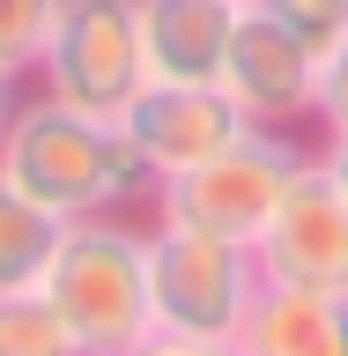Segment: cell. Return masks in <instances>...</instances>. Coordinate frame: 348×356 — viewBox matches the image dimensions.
Returning a JSON list of instances; mask_svg holds the SVG:
<instances>
[{
	"instance_id": "cell-1",
	"label": "cell",
	"mask_w": 348,
	"mask_h": 356,
	"mask_svg": "<svg viewBox=\"0 0 348 356\" xmlns=\"http://www.w3.org/2000/svg\"><path fill=\"white\" fill-rule=\"evenodd\" d=\"M0 178L22 186L44 216L89 222V216H133L156 193L149 163L133 156L119 119L74 111L60 97H22L8 134H0Z\"/></svg>"
},
{
	"instance_id": "cell-2",
	"label": "cell",
	"mask_w": 348,
	"mask_h": 356,
	"mask_svg": "<svg viewBox=\"0 0 348 356\" xmlns=\"http://www.w3.org/2000/svg\"><path fill=\"white\" fill-rule=\"evenodd\" d=\"M44 297L82 341V356H133L156 341V297H149V230L133 216H89L60 230V252L44 267Z\"/></svg>"
},
{
	"instance_id": "cell-3",
	"label": "cell",
	"mask_w": 348,
	"mask_h": 356,
	"mask_svg": "<svg viewBox=\"0 0 348 356\" xmlns=\"http://www.w3.org/2000/svg\"><path fill=\"white\" fill-rule=\"evenodd\" d=\"M304 163V141L297 134H274V127H245L230 134L215 156H200L193 171H171L156 178V222H185V230H208V238H238L252 245L274 216L282 186L297 178Z\"/></svg>"
},
{
	"instance_id": "cell-4",
	"label": "cell",
	"mask_w": 348,
	"mask_h": 356,
	"mask_svg": "<svg viewBox=\"0 0 348 356\" xmlns=\"http://www.w3.org/2000/svg\"><path fill=\"white\" fill-rule=\"evenodd\" d=\"M260 260L238 238H208L185 222H149V297H156V334L185 341H238L245 312L260 297Z\"/></svg>"
},
{
	"instance_id": "cell-5",
	"label": "cell",
	"mask_w": 348,
	"mask_h": 356,
	"mask_svg": "<svg viewBox=\"0 0 348 356\" xmlns=\"http://www.w3.org/2000/svg\"><path fill=\"white\" fill-rule=\"evenodd\" d=\"M30 82L44 97H60L74 111L119 119L133 104V89L149 82L141 60V0H60L52 38H44Z\"/></svg>"
},
{
	"instance_id": "cell-6",
	"label": "cell",
	"mask_w": 348,
	"mask_h": 356,
	"mask_svg": "<svg viewBox=\"0 0 348 356\" xmlns=\"http://www.w3.org/2000/svg\"><path fill=\"white\" fill-rule=\"evenodd\" d=\"M267 282H304V289H341L348 297V193L333 186V171L319 163V149H304L297 178L282 186L267 230L252 238Z\"/></svg>"
},
{
	"instance_id": "cell-7",
	"label": "cell",
	"mask_w": 348,
	"mask_h": 356,
	"mask_svg": "<svg viewBox=\"0 0 348 356\" xmlns=\"http://www.w3.org/2000/svg\"><path fill=\"white\" fill-rule=\"evenodd\" d=\"M222 97L245 111V127H274V134H297L319 104V52L289 38L282 22H267L252 0L238 15V38H230V60H222Z\"/></svg>"
},
{
	"instance_id": "cell-8",
	"label": "cell",
	"mask_w": 348,
	"mask_h": 356,
	"mask_svg": "<svg viewBox=\"0 0 348 356\" xmlns=\"http://www.w3.org/2000/svg\"><path fill=\"white\" fill-rule=\"evenodd\" d=\"M133 156L149 163V178L193 171L200 156H215L230 134H245V111L222 97V82H141L133 104L119 111Z\"/></svg>"
},
{
	"instance_id": "cell-9",
	"label": "cell",
	"mask_w": 348,
	"mask_h": 356,
	"mask_svg": "<svg viewBox=\"0 0 348 356\" xmlns=\"http://www.w3.org/2000/svg\"><path fill=\"white\" fill-rule=\"evenodd\" d=\"M245 0H141V60L149 82H215L230 60Z\"/></svg>"
},
{
	"instance_id": "cell-10",
	"label": "cell",
	"mask_w": 348,
	"mask_h": 356,
	"mask_svg": "<svg viewBox=\"0 0 348 356\" xmlns=\"http://www.w3.org/2000/svg\"><path fill=\"white\" fill-rule=\"evenodd\" d=\"M230 356H348V297L304 282H260Z\"/></svg>"
},
{
	"instance_id": "cell-11",
	"label": "cell",
	"mask_w": 348,
	"mask_h": 356,
	"mask_svg": "<svg viewBox=\"0 0 348 356\" xmlns=\"http://www.w3.org/2000/svg\"><path fill=\"white\" fill-rule=\"evenodd\" d=\"M60 216H44L38 200L0 178V289H38L52 252H60Z\"/></svg>"
},
{
	"instance_id": "cell-12",
	"label": "cell",
	"mask_w": 348,
	"mask_h": 356,
	"mask_svg": "<svg viewBox=\"0 0 348 356\" xmlns=\"http://www.w3.org/2000/svg\"><path fill=\"white\" fill-rule=\"evenodd\" d=\"M0 356H82L44 289H0Z\"/></svg>"
},
{
	"instance_id": "cell-13",
	"label": "cell",
	"mask_w": 348,
	"mask_h": 356,
	"mask_svg": "<svg viewBox=\"0 0 348 356\" xmlns=\"http://www.w3.org/2000/svg\"><path fill=\"white\" fill-rule=\"evenodd\" d=\"M252 8L267 22H282L289 38L304 44V52H319V60L348 38V0H252Z\"/></svg>"
},
{
	"instance_id": "cell-14",
	"label": "cell",
	"mask_w": 348,
	"mask_h": 356,
	"mask_svg": "<svg viewBox=\"0 0 348 356\" xmlns=\"http://www.w3.org/2000/svg\"><path fill=\"white\" fill-rule=\"evenodd\" d=\"M52 15H60V0H0V67L8 74H30L52 38Z\"/></svg>"
},
{
	"instance_id": "cell-15",
	"label": "cell",
	"mask_w": 348,
	"mask_h": 356,
	"mask_svg": "<svg viewBox=\"0 0 348 356\" xmlns=\"http://www.w3.org/2000/svg\"><path fill=\"white\" fill-rule=\"evenodd\" d=\"M319 134H348V38L319 60V104H311Z\"/></svg>"
},
{
	"instance_id": "cell-16",
	"label": "cell",
	"mask_w": 348,
	"mask_h": 356,
	"mask_svg": "<svg viewBox=\"0 0 348 356\" xmlns=\"http://www.w3.org/2000/svg\"><path fill=\"white\" fill-rule=\"evenodd\" d=\"M133 356H230L222 341H185V334H156V341H141Z\"/></svg>"
},
{
	"instance_id": "cell-17",
	"label": "cell",
	"mask_w": 348,
	"mask_h": 356,
	"mask_svg": "<svg viewBox=\"0 0 348 356\" xmlns=\"http://www.w3.org/2000/svg\"><path fill=\"white\" fill-rule=\"evenodd\" d=\"M319 163L333 171V186L348 193V134H319Z\"/></svg>"
},
{
	"instance_id": "cell-18",
	"label": "cell",
	"mask_w": 348,
	"mask_h": 356,
	"mask_svg": "<svg viewBox=\"0 0 348 356\" xmlns=\"http://www.w3.org/2000/svg\"><path fill=\"white\" fill-rule=\"evenodd\" d=\"M15 104H22V74H8V67H0V134H8V119H15Z\"/></svg>"
}]
</instances>
